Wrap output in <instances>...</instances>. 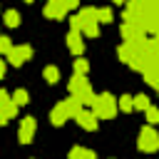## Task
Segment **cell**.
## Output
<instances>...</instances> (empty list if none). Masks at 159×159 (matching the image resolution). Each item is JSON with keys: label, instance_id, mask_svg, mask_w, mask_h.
I'll return each mask as SVG.
<instances>
[{"label": "cell", "instance_id": "6da1fadb", "mask_svg": "<svg viewBox=\"0 0 159 159\" xmlns=\"http://www.w3.org/2000/svg\"><path fill=\"white\" fill-rule=\"evenodd\" d=\"M70 25H72V30L80 32V35L97 37V32H99V27H97V25H99V22H97V7H80L77 15L70 17Z\"/></svg>", "mask_w": 159, "mask_h": 159}, {"label": "cell", "instance_id": "7a4b0ae2", "mask_svg": "<svg viewBox=\"0 0 159 159\" xmlns=\"http://www.w3.org/2000/svg\"><path fill=\"white\" fill-rule=\"evenodd\" d=\"M80 109H82V102H80L77 97H67V99H62V102L50 112V122H52L55 127H60V124H65L70 117H75Z\"/></svg>", "mask_w": 159, "mask_h": 159}, {"label": "cell", "instance_id": "3957f363", "mask_svg": "<svg viewBox=\"0 0 159 159\" xmlns=\"http://www.w3.org/2000/svg\"><path fill=\"white\" fill-rule=\"evenodd\" d=\"M92 112L97 119H112L117 114V99L109 94V92H102V94H94L92 97Z\"/></svg>", "mask_w": 159, "mask_h": 159}, {"label": "cell", "instance_id": "277c9868", "mask_svg": "<svg viewBox=\"0 0 159 159\" xmlns=\"http://www.w3.org/2000/svg\"><path fill=\"white\" fill-rule=\"evenodd\" d=\"M70 97H77V99L82 102V107H84V104H92L94 92H92L89 80H87L84 75H75V77L70 80Z\"/></svg>", "mask_w": 159, "mask_h": 159}, {"label": "cell", "instance_id": "5b68a950", "mask_svg": "<svg viewBox=\"0 0 159 159\" xmlns=\"http://www.w3.org/2000/svg\"><path fill=\"white\" fill-rule=\"evenodd\" d=\"M157 147H159V134L154 132V127H152V124H147V127L139 132V149H142V152H147V154H154V152H157Z\"/></svg>", "mask_w": 159, "mask_h": 159}, {"label": "cell", "instance_id": "8992f818", "mask_svg": "<svg viewBox=\"0 0 159 159\" xmlns=\"http://www.w3.org/2000/svg\"><path fill=\"white\" fill-rule=\"evenodd\" d=\"M5 57H7L15 67H20V65H25V62L32 57V47H30V45H12Z\"/></svg>", "mask_w": 159, "mask_h": 159}, {"label": "cell", "instance_id": "52a82bcc", "mask_svg": "<svg viewBox=\"0 0 159 159\" xmlns=\"http://www.w3.org/2000/svg\"><path fill=\"white\" fill-rule=\"evenodd\" d=\"M45 17H50V20H65V15L70 12L67 10V5H65V0H47V5H45Z\"/></svg>", "mask_w": 159, "mask_h": 159}, {"label": "cell", "instance_id": "ba28073f", "mask_svg": "<svg viewBox=\"0 0 159 159\" xmlns=\"http://www.w3.org/2000/svg\"><path fill=\"white\" fill-rule=\"evenodd\" d=\"M144 37H147V32L142 30V25H137V22H124L122 25V40L124 42H139Z\"/></svg>", "mask_w": 159, "mask_h": 159}, {"label": "cell", "instance_id": "9c48e42d", "mask_svg": "<svg viewBox=\"0 0 159 159\" xmlns=\"http://www.w3.org/2000/svg\"><path fill=\"white\" fill-rule=\"evenodd\" d=\"M75 119H77V124H80L82 129H87V132H94L97 124H99V119L94 117V112H92V109H84V107L75 114Z\"/></svg>", "mask_w": 159, "mask_h": 159}, {"label": "cell", "instance_id": "30bf717a", "mask_svg": "<svg viewBox=\"0 0 159 159\" xmlns=\"http://www.w3.org/2000/svg\"><path fill=\"white\" fill-rule=\"evenodd\" d=\"M35 129H37V122H35V117H25V119L20 122V129H17V137H20V142H22V144H30V142H32V134H35Z\"/></svg>", "mask_w": 159, "mask_h": 159}, {"label": "cell", "instance_id": "8fae6325", "mask_svg": "<svg viewBox=\"0 0 159 159\" xmlns=\"http://www.w3.org/2000/svg\"><path fill=\"white\" fill-rule=\"evenodd\" d=\"M67 47H70V52L72 55H82L84 52V42H82V35L80 32H75V30H70V35H67Z\"/></svg>", "mask_w": 159, "mask_h": 159}, {"label": "cell", "instance_id": "7c38bea8", "mask_svg": "<svg viewBox=\"0 0 159 159\" xmlns=\"http://www.w3.org/2000/svg\"><path fill=\"white\" fill-rule=\"evenodd\" d=\"M15 114H17V104H15L12 99L2 102V104H0V127H2V124H7Z\"/></svg>", "mask_w": 159, "mask_h": 159}, {"label": "cell", "instance_id": "4fadbf2b", "mask_svg": "<svg viewBox=\"0 0 159 159\" xmlns=\"http://www.w3.org/2000/svg\"><path fill=\"white\" fill-rule=\"evenodd\" d=\"M142 72H144V77H147V82H149L152 87H159V72H157V62H147Z\"/></svg>", "mask_w": 159, "mask_h": 159}, {"label": "cell", "instance_id": "5bb4252c", "mask_svg": "<svg viewBox=\"0 0 159 159\" xmlns=\"http://www.w3.org/2000/svg\"><path fill=\"white\" fill-rule=\"evenodd\" d=\"M70 159H97V154L87 147H72L70 149Z\"/></svg>", "mask_w": 159, "mask_h": 159}, {"label": "cell", "instance_id": "9a60e30c", "mask_svg": "<svg viewBox=\"0 0 159 159\" xmlns=\"http://www.w3.org/2000/svg\"><path fill=\"white\" fill-rule=\"evenodd\" d=\"M2 22H5L7 27H17V25H20V12H17V10H5Z\"/></svg>", "mask_w": 159, "mask_h": 159}, {"label": "cell", "instance_id": "2e32d148", "mask_svg": "<svg viewBox=\"0 0 159 159\" xmlns=\"http://www.w3.org/2000/svg\"><path fill=\"white\" fill-rule=\"evenodd\" d=\"M10 99H12V102H15L17 107H25V104L30 102V94H27V89H15Z\"/></svg>", "mask_w": 159, "mask_h": 159}, {"label": "cell", "instance_id": "e0dca14e", "mask_svg": "<svg viewBox=\"0 0 159 159\" xmlns=\"http://www.w3.org/2000/svg\"><path fill=\"white\" fill-rule=\"evenodd\" d=\"M112 20H114L112 7H97V22H112Z\"/></svg>", "mask_w": 159, "mask_h": 159}, {"label": "cell", "instance_id": "ac0fdd59", "mask_svg": "<svg viewBox=\"0 0 159 159\" xmlns=\"http://www.w3.org/2000/svg\"><path fill=\"white\" fill-rule=\"evenodd\" d=\"M42 77L50 82V84H55L57 80H60V70L55 67V65H50V67H45V72H42Z\"/></svg>", "mask_w": 159, "mask_h": 159}, {"label": "cell", "instance_id": "d6986e66", "mask_svg": "<svg viewBox=\"0 0 159 159\" xmlns=\"http://www.w3.org/2000/svg\"><path fill=\"white\" fill-rule=\"evenodd\" d=\"M152 102H149V97L147 94H137V97H132V107L134 109H147Z\"/></svg>", "mask_w": 159, "mask_h": 159}, {"label": "cell", "instance_id": "ffe728a7", "mask_svg": "<svg viewBox=\"0 0 159 159\" xmlns=\"http://www.w3.org/2000/svg\"><path fill=\"white\" fill-rule=\"evenodd\" d=\"M117 55H119V60H122V62H129V57H132V45H129V42H124V45H119V50H117Z\"/></svg>", "mask_w": 159, "mask_h": 159}, {"label": "cell", "instance_id": "44dd1931", "mask_svg": "<svg viewBox=\"0 0 159 159\" xmlns=\"http://www.w3.org/2000/svg\"><path fill=\"white\" fill-rule=\"evenodd\" d=\"M117 109H122V112H132V109H134V107H132V97H129V94H122L119 102H117Z\"/></svg>", "mask_w": 159, "mask_h": 159}, {"label": "cell", "instance_id": "7402d4cb", "mask_svg": "<svg viewBox=\"0 0 159 159\" xmlns=\"http://www.w3.org/2000/svg\"><path fill=\"white\" fill-rule=\"evenodd\" d=\"M144 112H147V122H149V124H157V122H159V109H157L154 104H149Z\"/></svg>", "mask_w": 159, "mask_h": 159}, {"label": "cell", "instance_id": "603a6c76", "mask_svg": "<svg viewBox=\"0 0 159 159\" xmlns=\"http://www.w3.org/2000/svg\"><path fill=\"white\" fill-rule=\"evenodd\" d=\"M87 70H89V65H87V60H75V75H87Z\"/></svg>", "mask_w": 159, "mask_h": 159}, {"label": "cell", "instance_id": "cb8c5ba5", "mask_svg": "<svg viewBox=\"0 0 159 159\" xmlns=\"http://www.w3.org/2000/svg\"><path fill=\"white\" fill-rule=\"evenodd\" d=\"M10 47H12V42H10V37H5V35H0V55H7V52H10Z\"/></svg>", "mask_w": 159, "mask_h": 159}, {"label": "cell", "instance_id": "d4e9b609", "mask_svg": "<svg viewBox=\"0 0 159 159\" xmlns=\"http://www.w3.org/2000/svg\"><path fill=\"white\" fill-rule=\"evenodd\" d=\"M65 5H67V10H77L80 7V0H65Z\"/></svg>", "mask_w": 159, "mask_h": 159}, {"label": "cell", "instance_id": "484cf974", "mask_svg": "<svg viewBox=\"0 0 159 159\" xmlns=\"http://www.w3.org/2000/svg\"><path fill=\"white\" fill-rule=\"evenodd\" d=\"M7 99H10V94H7V92L0 87V104H2V102H7Z\"/></svg>", "mask_w": 159, "mask_h": 159}, {"label": "cell", "instance_id": "4316f807", "mask_svg": "<svg viewBox=\"0 0 159 159\" xmlns=\"http://www.w3.org/2000/svg\"><path fill=\"white\" fill-rule=\"evenodd\" d=\"M5 75V60H0V77Z\"/></svg>", "mask_w": 159, "mask_h": 159}, {"label": "cell", "instance_id": "83f0119b", "mask_svg": "<svg viewBox=\"0 0 159 159\" xmlns=\"http://www.w3.org/2000/svg\"><path fill=\"white\" fill-rule=\"evenodd\" d=\"M112 2H114V5H124L127 0H112Z\"/></svg>", "mask_w": 159, "mask_h": 159}, {"label": "cell", "instance_id": "f1b7e54d", "mask_svg": "<svg viewBox=\"0 0 159 159\" xmlns=\"http://www.w3.org/2000/svg\"><path fill=\"white\" fill-rule=\"evenodd\" d=\"M147 2H157V0H147Z\"/></svg>", "mask_w": 159, "mask_h": 159}, {"label": "cell", "instance_id": "f546056e", "mask_svg": "<svg viewBox=\"0 0 159 159\" xmlns=\"http://www.w3.org/2000/svg\"><path fill=\"white\" fill-rule=\"evenodd\" d=\"M25 2H32V0H25Z\"/></svg>", "mask_w": 159, "mask_h": 159}]
</instances>
